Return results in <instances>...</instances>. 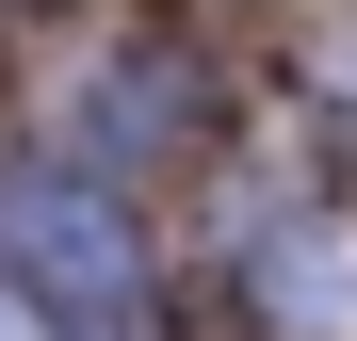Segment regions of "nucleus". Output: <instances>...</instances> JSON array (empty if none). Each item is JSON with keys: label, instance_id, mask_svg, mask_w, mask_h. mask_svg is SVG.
<instances>
[{"label": "nucleus", "instance_id": "f257e3e1", "mask_svg": "<svg viewBox=\"0 0 357 341\" xmlns=\"http://www.w3.org/2000/svg\"><path fill=\"white\" fill-rule=\"evenodd\" d=\"M0 276L49 309V341H162L146 227L98 162H0Z\"/></svg>", "mask_w": 357, "mask_h": 341}, {"label": "nucleus", "instance_id": "f03ea898", "mask_svg": "<svg viewBox=\"0 0 357 341\" xmlns=\"http://www.w3.org/2000/svg\"><path fill=\"white\" fill-rule=\"evenodd\" d=\"M227 293L276 341H357V211L341 195H244L227 211Z\"/></svg>", "mask_w": 357, "mask_h": 341}, {"label": "nucleus", "instance_id": "7ed1b4c3", "mask_svg": "<svg viewBox=\"0 0 357 341\" xmlns=\"http://www.w3.org/2000/svg\"><path fill=\"white\" fill-rule=\"evenodd\" d=\"M325 114H341V146H357V33H325Z\"/></svg>", "mask_w": 357, "mask_h": 341}, {"label": "nucleus", "instance_id": "20e7f679", "mask_svg": "<svg viewBox=\"0 0 357 341\" xmlns=\"http://www.w3.org/2000/svg\"><path fill=\"white\" fill-rule=\"evenodd\" d=\"M0 341H49V309H33V293H17V276H0Z\"/></svg>", "mask_w": 357, "mask_h": 341}]
</instances>
